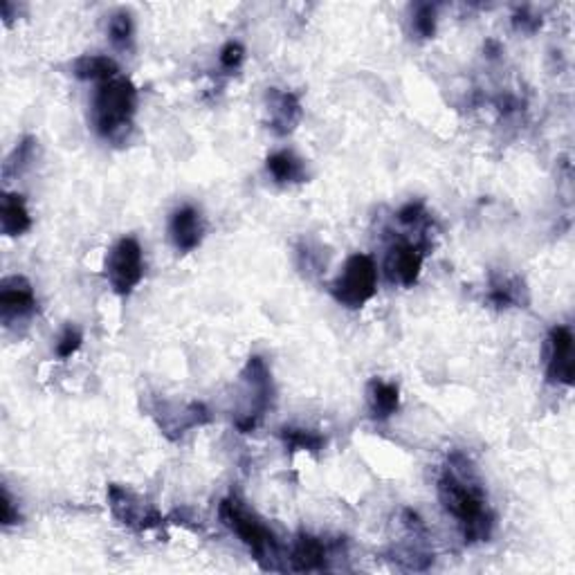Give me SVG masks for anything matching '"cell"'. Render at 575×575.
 Wrapping results in <instances>:
<instances>
[{
	"label": "cell",
	"mask_w": 575,
	"mask_h": 575,
	"mask_svg": "<svg viewBox=\"0 0 575 575\" xmlns=\"http://www.w3.org/2000/svg\"><path fill=\"white\" fill-rule=\"evenodd\" d=\"M438 497H441L443 508L452 517L459 520L463 528L465 541H483L492 531V515L488 511L483 492L473 481L456 474L454 470H445L438 479Z\"/></svg>",
	"instance_id": "cell-1"
},
{
	"label": "cell",
	"mask_w": 575,
	"mask_h": 575,
	"mask_svg": "<svg viewBox=\"0 0 575 575\" xmlns=\"http://www.w3.org/2000/svg\"><path fill=\"white\" fill-rule=\"evenodd\" d=\"M220 520L229 531L237 532L239 540L252 551L254 560L263 569H279V564H277L279 544H277L275 535L243 502H239L237 497L225 499L220 503Z\"/></svg>",
	"instance_id": "cell-2"
},
{
	"label": "cell",
	"mask_w": 575,
	"mask_h": 575,
	"mask_svg": "<svg viewBox=\"0 0 575 575\" xmlns=\"http://www.w3.org/2000/svg\"><path fill=\"white\" fill-rule=\"evenodd\" d=\"M135 103H138V93L129 79L115 77L111 82L99 83L95 95V126L99 135L106 140H117L124 131H129L135 115Z\"/></svg>",
	"instance_id": "cell-3"
},
{
	"label": "cell",
	"mask_w": 575,
	"mask_h": 575,
	"mask_svg": "<svg viewBox=\"0 0 575 575\" xmlns=\"http://www.w3.org/2000/svg\"><path fill=\"white\" fill-rule=\"evenodd\" d=\"M378 288V270L371 257L366 254H353L344 263V270L333 284V297L337 304L346 308H362L369 299H374Z\"/></svg>",
	"instance_id": "cell-4"
},
{
	"label": "cell",
	"mask_w": 575,
	"mask_h": 575,
	"mask_svg": "<svg viewBox=\"0 0 575 575\" xmlns=\"http://www.w3.org/2000/svg\"><path fill=\"white\" fill-rule=\"evenodd\" d=\"M106 277L117 295H129L142 281L144 257L138 240L131 237L117 240L106 257Z\"/></svg>",
	"instance_id": "cell-5"
},
{
	"label": "cell",
	"mask_w": 575,
	"mask_h": 575,
	"mask_svg": "<svg viewBox=\"0 0 575 575\" xmlns=\"http://www.w3.org/2000/svg\"><path fill=\"white\" fill-rule=\"evenodd\" d=\"M108 499H111V508L115 512L117 520L126 526L133 528H153L162 521V517L158 515L153 506L144 503L142 499L135 497L131 490L120 488V485H111L108 490Z\"/></svg>",
	"instance_id": "cell-6"
},
{
	"label": "cell",
	"mask_w": 575,
	"mask_h": 575,
	"mask_svg": "<svg viewBox=\"0 0 575 575\" xmlns=\"http://www.w3.org/2000/svg\"><path fill=\"white\" fill-rule=\"evenodd\" d=\"M36 297L25 277H5L0 284V315L3 322L12 324L34 313Z\"/></svg>",
	"instance_id": "cell-7"
},
{
	"label": "cell",
	"mask_w": 575,
	"mask_h": 575,
	"mask_svg": "<svg viewBox=\"0 0 575 575\" xmlns=\"http://www.w3.org/2000/svg\"><path fill=\"white\" fill-rule=\"evenodd\" d=\"M551 357H549V380L555 385H573L575 362H573V336L567 326H558L551 333Z\"/></svg>",
	"instance_id": "cell-8"
},
{
	"label": "cell",
	"mask_w": 575,
	"mask_h": 575,
	"mask_svg": "<svg viewBox=\"0 0 575 575\" xmlns=\"http://www.w3.org/2000/svg\"><path fill=\"white\" fill-rule=\"evenodd\" d=\"M423 268V252L412 243H398L386 254V275L394 284L404 288L414 286L418 281Z\"/></svg>",
	"instance_id": "cell-9"
},
{
	"label": "cell",
	"mask_w": 575,
	"mask_h": 575,
	"mask_svg": "<svg viewBox=\"0 0 575 575\" xmlns=\"http://www.w3.org/2000/svg\"><path fill=\"white\" fill-rule=\"evenodd\" d=\"M169 229H171V239L180 252H191V249H196L200 245L202 220L200 214L190 205L173 211Z\"/></svg>",
	"instance_id": "cell-10"
},
{
	"label": "cell",
	"mask_w": 575,
	"mask_h": 575,
	"mask_svg": "<svg viewBox=\"0 0 575 575\" xmlns=\"http://www.w3.org/2000/svg\"><path fill=\"white\" fill-rule=\"evenodd\" d=\"M0 228H3L5 237H21L32 228L30 211H27L23 196L5 193L3 205H0Z\"/></svg>",
	"instance_id": "cell-11"
},
{
	"label": "cell",
	"mask_w": 575,
	"mask_h": 575,
	"mask_svg": "<svg viewBox=\"0 0 575 575\" xmlns=\"http://www.w3.org/2000/svg\"><path fill=\"white\" fill-rule=\"evenodd\" d=\"M290 562L295 571H319L326 562V551L319 540L310 535H301L292 546Z\"/></svg>",
	"instance_id": "cell-12"
},
{
	"label": "cell",
	"mask_w": 575,
	"mask_h": 575,
	"mask_svg": "<svg viewBox=\"0 0 575 575\" xmlns=\"http://www.w3.org/2000/svg\"><path fill=\"white\" fill-rule=\"evenodd\" d=\"M270 106H272V129H275L279 135L290 133V131L295 129L297 120H299V112H301L297 97L290 95V93L272 91Z\"/></svg>",
	"instance_id": "cell-13"
},
{
	"label": "cell",
	"mask_w": 575,
	"mask_h": 575,
	"mask_svg": "<svg viewBox=\"0 0 575 575\" xmlns=\"http://www.w3.org/2000/svg\"><path fill=\"white\" fill-rule=\"evenodd\" d=\"M400 395L398 386L385 383V380H371L369 385V404L371 414L378 421H386L389 416H394L395 409H398Z\"/></svg>",
	"instance_id": "cell-14"
},
{
	"label": "cell",
	"mask_w": 575,
	"mask_h": 575,
	"mask_svg": "<svg viewBox=\"0 0 575 575\" xmlns=\"http://www.w3.org/2000/svg\"><path fill=\"white\" fill-rule=\"evenodd\" d=\"M74 74L79 79H91V82H111L117 77V63L103 54H86L74 61Z\"/></svg>",
	"instance_id": "cell-15"
},
{
	"label": "cell",
	"mask_w": 575,
	"mask_h": 575,
	"mask_svg": "<svg viewBox=\"0 0 575 575\" xmlns=\"http://www.w3.org/2000/svg\"><path fill=\"white\" fill-rule=\"evenodd\" d=\"M268 171L272 173L277 182H301L306 178L304 162L290 153V151H279L268 158Z\"/></svg>",
	"instance_id": "cell-16"
},
{
	"label": "cell",
	"mask_w": 575,
	"mask_h": 575,
	"mask_svg": "<svg viewBox=\"0 0 575 575\" xmlns=\"http://www.w3.org/2000/svg\"><path fill=\"white\" fill-rule=\"evenodd\" d=\"M286 447L290 450H306V452H319L324 445V438L319 434L308 430H295V427H284L281 430Z\"/></svg>",
	"instance_id": "cell-17"
},
{
	"label": "cell",
	"mask_w": 575,
	"mask_h": 575,
	"mask_svg": "<svg viewBox=\"0 0 575 575\" xmlns=\"http://www.w3.org/2000/svg\"><path fill=\"white\" fill-rule=\"evenodd\" d=\"M108 34H111V41L117 48H126L131 41V34H133V25H131L129 14H115V16L111 18V25H108Z\"/></svg>",
	"instance_id": "cell-18"
},
{
	"label": "cell",
	"mask_w": 575,
	"mask_h": 575,
	"mask_svg": "<svg viewBox=\"0 0 575 575\" xmlns=\"http://www.w3.org/2000/svg\"><path fill=\"white\" fill-rule=\"evenodd\" d=\"M82 342H83V336L82 331H79L77 326H65L63 333H61L59 342H56V356L63 357V360H68V357H73L74 353L82 348Z\"/></svg>",
	"instance_id": "cell-19"
},
{
	"label": "cell",
	"mask_w": 575,
	"mask_h": 575,
	"mask_svg": "<svg viewBox=\"0 0 575 575\" xmlns=\"http://www.w3.org/2000/svg\"><path fill=\"white\" fill-rule=\"evenodd\" d=\"M414 27H416L418 34L425 36V39L434 36V30H436V14H434L432 5H421V7H418L416 18H414Z\"/></svg>",
	"instance_id": "cell-20"
},
{
	"label": "cell",
	"mask_w": 575,
	"mask_h": 575,
	"mask_svg": "<svg viewBox=\"0 0 575 575\" xmlns=\"http://www.w3.org/2000/svg\"><path fill=\"white\" fill-rule=\"evenodd\" d=\"M240 61H243V48L239 44H228L223 50H220V63L228 70L239 68Z\"/></svg>",
	"instance_id": "cell-21"
},
{
	"label": "cell",
	"mask_w": 575,
	"mask_h": 575,
	"mask_svg": "<svg viewBox=\"0 0 575 575\" xmlns=\"http://www.w3.org/2000/svg\"><path fill=\"white\" fill-rule=\"evenodd\" d=\"M425 216V210H423L421 202H409L407 207H403V210L398 211V220L404 225H412V223H418V220Z\"/></svg>",
	"instance_id": "cell-22"
},
{
	"label": "cell",
	"mask_w": 575,
	"mask_h": 575,
	"mask_svg": "<svg viewBox=\"0 0 575 575\" xmlns=\"http://www.w3.org/2000/svg\"><path fill=\"white\" fill-rule=\"evenodd\" d=\"M18 521V512H14V502L9 497L7 488H3V524L12 526Z\"/></svg>",
	"instance_id": "cell-23"
}]
</instances>
